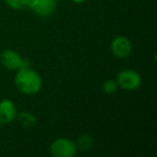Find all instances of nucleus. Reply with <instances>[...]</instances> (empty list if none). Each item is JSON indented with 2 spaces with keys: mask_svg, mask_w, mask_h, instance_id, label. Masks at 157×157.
I'll use <instances>...</instances> for the list:
<instances>
[{
  "mask_svg": "<svg viewBox=\"0 0 157 157\" xmlns=\"http://www.w3.org/2000/svg\"><path fill=\"white\" fill-rule=\"evenodd\" d=\"M15 86L25 95H35L42 88V78L37 71L29 67H22L17 70L14 78Z\"/></svg>",
  "mask_w": 157,
  "mask_h": 157,
  "instance_id": "nucleus-1",
  "label": "nucleus"
},
{
  "mask_svg": "<svg viewBox=\"0 0 157 157\" xmlns=\"http://www.w3.org/2000/svg\"><path fill=\"white\" fill-rule=\"evenodd\" d=\"M50 153L54 157H74L78 153L76 144L68 138H58L52 142Z\"/></svg>",
  "mask_w": 157,
  "mask_h": 157,
  "instance_id": "nucleus-2",
  "label": "nucleus"
},
{
  "mask_svg": "<svg viewBox=\"0 0 157 157\" xmlns=\"http://www.w3.org/2000/svg\"><path fill=\"white\" fill-rule=\"evenodd\" d=\"M115 81L120 88L131 92V90H136L140 87L142 83V78L141 75L135 70L125 69L117 74Z\"/></svg>",
  "mask_w": 157,
  "mask_h": 157,
  "instance_id": "nucleus-3",
  "label": "nucleus"
},
{
  "mask_svg": "<svg viewBox=\"0 0 157 157\" xmlns=\"http://www.w3.org/2000/svg\"><path fill=\"white\" fill-rule=\"evenodd\" d=\"M0 63L6 69L8 70H18L22 67H28L26 61L21 57L16 51L13 50H5L0 54Z\"/></svg>",
  "mask_w": 157,
  "mask_h": 157,
  "instance_id": "nucleus-4",
  "label": "nucleus"
},
{
  "mask_svg": "<svg viewBox=\"0 0 157 157\" xmlns=\"http://www.w3.org/2000/svg\"><path fill=\"white\" fill-rule=\"evenodd\" d=\"M132 51V43L127 37L117 36L111 42V52L117 58H126Z\"/></svg>",
  "mask_w": 157,
  "mask_h": 157,
  "instance_id": "nucleus-5",
  "label": "nucleus"
},
{
  "mask_svg": "<svg viewBox=\"0 0 157 157\" xmlns=\"http://www.w3.org/2000/svg\"><path fill=\"white\" fill-rule=\"evenodd\" d=\"M33 11L39 16H48L55 12L57 8V0H28V5Z\"/></svg>",
  "mask_w": 157,
  "mask_h": 157,
  "instance_id": "nucleus-6",
  "label": "nucleus"
},
{
  "mask_svg": "<svg viewBox=\"0 0 157 157\" xmlns=\"http://www.w3.org/2000/svg\"><path fill=\"white\" fill-rule=\"evenodd\" d=\"M17 115L15 105L10 99L0 100V125H8L15 120Z\"/></svg>",
  "mask_w": 157,
  "mask_h": 157,
  "instance_id": "nucleus-7",
  "label": "nucleus"
},
{
  "mask_svg": "<svg viewBox=\"0 0 157 157\" xmlns=\"http://www.w3.org/2000/svg\"><path fill=\"white\" fill-rule=\"evenodd\" d=\"M93 144H94V140H93V138L90 135H82L78 139L76 147L82 151H87L90 148H92Z\"/></svg>",
  "mask_w": 157,
  "mask_h": 157,
  "instance_id": "nucleus-8",
  "label": "nucleus"
},
{
  "mask_svg": "<svg viewBox=\"0 0 157 157\" xmlns=\"http://www.w3.org/2000/svg\"><path fill=\"white\" fill-rule=\"evenodd\" d=\"M8 7L14 10H21L24 9L28 5V0H5Z\"/></svg>",
  "mask_w": 157,
  "mask_h": 157,
  "instance_id": "nucleus-9",
  "label": "nucleus"
},
{
  "mask_svg": "<svg viewBox=\"0 0 157 157\" xmlns=\"http://www.w3.org/2000/svg\"><path fill=\"white\" fill-rule=\"evenodd\" d=\"M117 88H118L117 83L114 80H108L102 85L103 92L107 93V94H113V93H115L117 90Z\"/></svg>",
  "mask_w": 157,
  "mask_h": 157,
  "instance_id": "nucleus-10",
  "label": "nucleus"
},
{
  "mask_svg": "<svg viewBox=\"0 0 157 157\" xmlns=\"http://www.w3.org/2000/svg\"><path fill=\"white\" fill-rule=\"evenodd\" d=\"M20 120H21V122H22L23 125L26 124L27 126H29V125H33V124H35V122H36L35 116L31 115L30 113H26V112H24V113H21Z\"/></svg>",
  "mask_w": 157,
  "mask_h": 157,
  "instance_id": "nucleus-11",
  "label": "nucleus"
},
{
  "mask_svg": "<svg viewBox=\"0 0 157 157\" xmlns=\"http://www.w3.org/2000/svg\"><path fill=\"white\" fill-rule=\"evenodd\" d=\"M72 1H73L74 3H78H78H83L85 0H72Z\"/></svg>",
  "mask_w": 157,
  "mask_h": 157,
  "instance_id": "nucleus-12",
  "label": "nucleus"
}]
</instances>
